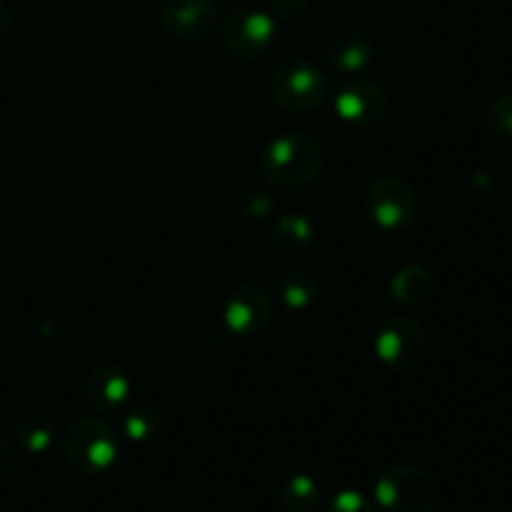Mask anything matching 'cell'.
<instances>
[{
    "label": "cell",
    "instance_id": "obj_1",
    "mask_svg": "<svg viewBox=\"0 0 512 512\" xmlns=\"http://www.w3.org/2000/svg\"><path fill=\"white\" fill-rule=\"evenodd\" d=\"M325 168V150L308 133H283L270 140L258 155V170L275 188H305Z\"/></svg>",
    "mask_w": 512,
    "mask_h": 512
},
{
    "label": "cell",
    "instance_id": "obj_2",
    "mask_svg": "<svg viewBox=\"0 0 512 512\" xmlns=\"http://www.w3.org/2000/svg\"><path fill=\"white\" fill-rule=\"evenodd\" d=\"M438 480L420 465H393L375 483V503L383 512H433Z\"/></svg>",
    "mask_w": 512,
    "mask_h": 512
},
{
    "label": "cell",
    "instance_id": "obj_3",
    "mask_svg": "<svg viewBox=\"0 0 512 512\" xmlns=\"http://www.w3.org/2000/svg\"><path fill=\"white\" fill-rule=\"evenodd\" d=\"M63 455L80 475H100L118 460V435L105 420L80 418L65 430Z\"/></svg>",
    "mask_w": 512,
    "mask_h": 512
},
{
    "label": "cell",
    "instance_id": "obj_4",
    "mask_svg": "<svg viewBox=\"0 0 512 512\" xmlns=\"http://www.w3.org/2000/svg\"><path fill=\"white\" fill-rule=\"evenodd\" d=\"M330 90L325 70L310 58H290L273 73L270 93L288 113H308L318 108Z\"/></svg>",
    "mask_w": 512,
    "mask_h": 512
},
{
    "label": "cell",
    "instance_id": "obj_5",
    "mask_svg": "<svg viewBox=\"0 0 512 512\" xmlns=\"http://www.w3.org/2000/svg\"><path fill=\"white\" fill-rule=\"evenodd\" d=\"M428 353V333L423 325L405 315L388 318L375 333V355L385 368L408 373L418 368Z\"/></svg>",
    "mask_w": 512,
    "mask_h": 512
},
{
    "label": "cell",
    "instance_id": "obj_6",
    "mask_svg": "<svg viewBox=\"0 0 512 512\" xmlns=\"http://www.w3.org/2000/svg\"><path fill=\"white\" fill-rule=\"evenodd\" d=\"M365 205H368L373 223L385 233H398V230L410 228L415 215H418L415 190L395 175H383L375 183H370Z\"/></svg>",
    "mask_w": 512,
    "mask_h": 512
},
{
    "label": "cell",
    "instance_id": "obj_7",
    "mask_svg": "<svg viewBox=\"0 0 512 512\" xmlns=\"http://www.w3.org/2000/svg\"><path fill=\"white\" fill-rule=\"evenodd\" d=\"M275 33L278 25L273 15L263 10H235L220 28V40L230 55L250 60L268 53L270 45L275 43Z\"/></svg>",
    "mask_w": 512,
    "mask_h": 512
},
{
    "label": "cell",
    "instance_id": "obj_8",
    "mask_svg": "<svg viewBox=\"0 0 512 512\" xmlns=\"http://www.w3.org/2000/svg\"><path fill=\"white\" fill-rule=\"evenodd\" d=\"M333 108L340 120L355 125V128H370L380 123L388 110V98L380 85L365 78H350L338 88Z\"/></svg>",
    "mask_w": 512,
    "mask_h": 512
},
{
    "label": "cell",
    "instance_id": "obj_9",
    "mask_svg": "<svg viewBox=\"0 0 512 512\" xmlns=\"http://www.w3.org/2000/svg\"><path fill=\"white\" fill-rule=\"evenodd\" d=\"M273 318V298L260 285H238L225 303V323L235 335L255 338Z\"/></svg>",
    "mask_w": 512,
    "mask_h": 512
},
{
    "label": "cell",
    "instance_id": "obj_10",
    "mask_svg": "<svg viewBox=\"0 0 512 512\" xmlns=\"http://www.w3.org/2000/svg\"><path fill=\"white\" fill-rule=\"evenodd\" d=\"M215 0H165L160 8V23L180 40H203L218 25Z\"/></svg>",
    "mask_w": 512,
    "mask_h": 512
},
{
    "label": "cell",
    "instance_id": "obj_11",
    "mask_svg": "<svg viewBox=\"0 0 512 512\" xmlns=\"http://www.w3.org/2000/svg\"><path fill=\"white\" fill-rule=\"evenodd\" d=\"M85 395L88 403L100 413H115L123 408L130 398V380L123 370L113 365H100L85 380Z\"/></svg>",
    "mask_w": 512,
    "mask_h": 512
},
{
    "label": "cell",
    "instance_id": "obj_12",
    "mask_svg": "<svg viewBox=\"0 0 512 512\" xmlns=\"http://www.w3.org/2000/svg\"><path fill=\"white\" fill-rule=\"evenodd\" d=\"M375 45L365 33H343L328 48L330 68L343 75H358L373 63Z\"/></svg>",
    "mask_w": 512,
    "mask_h": 512
},
{
    "label": "cell",
    "instance_id": "obj_13",
    "mask_svg": "<svg viewBox=\"0 0 512 512\" xmlns=\"http://www.w3.org/2000/svg\"><path fill=\"white\" fill-rule=\"evenodd\" d=\"M315 238V225L305 215L288 213L280 215L270 228V243L278 253L295 255L308 248Z\"/></svg>",
    "mask_w": 512,
    "mask_h": 512
},
{
    "label": "cell",
    "instance_id": "obj_14",
    "mask_svg": "<svg viewBox=\"0 0 512 512\" xmlns=\"http://www.w3.org/2000/svg\"><path fill=\"white\" fill-rule=\"evenodd\" d=\"M275 290H278L280 300H283L290 310H305L318 300L320 283L315 273L295 268L280 275L278 283H275Z\"/></svg>",
    "mask_w": 512,
    "mask_h": 512
},
{
    "label": "cell",
    "instance_id": "obj_15",
    "mask_svg": "<svg viewBox=\"0 0 512 512\" xmlns=\"http://www.w3.org/2000/svg\"><path fill=\"white\" fill-rule=\"evenodd\" d=\"M15 435H18L20 445L28 453H45L53 443L55 423L45 410H25L18 420H15Z\"/></svg>",
    "mask_w": 512,
    "mask_h": 512
},
{
    "label": "cell",
    "instance_id": "obj_16",
    "mask_svg": "<svg viewBox=\"0 0 512 512\" xmlns=\"http://www.w3.org/2000/svg\"><path fill=\"white\" fill-rule=\"evenodd\" d=\"M433 288V278H430V270L420 268V265H408V268L400 270L398 275L390 283V293L398 300L400 305H418L423 303L430 295Z\"/></svg>",
    "mask_w": 512,
    "mask_h": 512
},
{
    "label": "cell",
    "instance_id": "obj_17",
    "mask_svg": "<svg viewBox=\"0 0 512 512\" xmlns=\"http://www.w3.org/2000/svg\"><path fill=\"white\" fill-rule=\"evenodd\" d=\"M320 500L318 483L310 475H290L283 485H280V503L288 512H310L315 510Z\"/></svg>",
    "mask_w": 512,
    "mask_h": 512
},
{
    "label": "cell",
    "instance_id": "obj_18",
    "mask_svg": "<svg viewBox=\"0 0 512 512\" xmlns=\"http://www.w3.org/2000/svg\"><path fill=\"white\" fill-rule=\"evenodd\" d=\"M238 210L248 220H265L275 213V195L265 185L248 183L238 195Z\"/></svg>",
    "mask_w": 512,
    "mask_h": 512
},
{
    "label": "cell",
    "instance_id": "obj_19",
    "mask_svg": "<svg viewBox=\"0 0 512 512\" xmlns=\"http://www.w3.org/2000/svg\"><path fill=\"white\" fill-rule=\"evenodd\" d=\"M158 428V413L150 408H135L123 418V433L128 435V440H135V443H145V440L155 438Z\"/></svg>",
    "mask_w": 512,
    "mask_h": 512
},
{
    "label": "cell",
    "instance_id": "obj_20",
    "mask_svg": "<svg viewBox=\"0 0 512 512\" xmlns=\"http://www.w3.org/2000/svg\"><path fill=\"white\" fill-rule=\"evenodd\" d=\"M490 133L500 135V138L512 140V88L500 93L498 98L490 103L488 115H485Z\"/></svg>",
    "mask_w": 512,
    "mask_h": 512
},
{
    "label": "cell",
    "instance_id": "obj_21",
    "mask_svg": "<svg viewBox=\"0 0 512 512\" xmlns=\"http://www.w3.org/2000/svg\"><path fill=\"white\" fill-rule=\"evenodd\" d=\"M323 512H375L373 505L368 503L365 495H360L358 490H343V493L335 495Z\"/></svg>",
    "mask_w": 512,
    "mask_h": 512
},
{
    "label": "cell",
    "instance_id": "obj_22",
    "mask_svg": "<svg viewBox=\"0 0 512 512\" xmlns=\"http://www.w3.org/2000/svg\"><path fill=\"white\" fill-rule=\"evenodd\" d=\"M273 5V13L283 20H295L303 18L305 10L310 8V0H270Z\"/></svg>",
    "mask_w": 512,
    "mask_h": 512
},
{
    "label": "cell",
    "instance_id": "obj_23",
    "mask_svg": "<svg viewBox=\"0 0 512 512\" xmlns=\"http://www.w3.org/2000/svg\"><path fill=\"white\" fill-rule=\"evenodd\" d=\"M15 470H18V455L10 448V443L0 440V488H3L5 483H10Z\"/></svg>",
    "mask_w": 512,
    "mask_h": 512
},
{
    "label": "cell",
    "instance_id": "obj_24",
    "mask_svg": "<svg viewBox=\"0 0 512 512\" xmlns=\"http://www.w3.org/2000/svg\"><path fill=\"white\" fill-rule=\"evenodd\" d=\"M10 25H13V15H10L8 5H5L3 0H0V43H3V40L8 38Z\"/></svg>",
    "mask_w": 512,
    "mask_h": 512
},
{
    "label": "cell",
    "instance_id": "obj_25",
    "mask_svg": "<svg viewBox=\"0 0 512 512\" xmlns=\"http://www.w3.org/2000/svg\"><path fill=\"white\" fill-rule=\"evenodd\" d=\"M503 168H505V173H508V175H510V178H512V153L508 155V158H505Z\"/></svg>",
    "mask_w": 512,
    "mask_h": 512
},
{
    "label": "cell",
    "instance_id": "obj_26",
    "mask_svg": "<svg viewBox=\"0 0 512 512\" xmlns=\"http://www.w3.org/2000/svg\"><path fill=\"white\" fill-rule=\"evenodd\" d=\"M440 512H468V510H463V508H455V505H450V508H443Z\"/></svg>",
    "mask_w": 512,
    "mask_h": 512
},
{
    "label": "cell",
    "instance_id": "obj_27",
    "mask_svg": "<svg viewBox=\"0 0 512 512\" xmlns=\"http://www.w3.org/2000/svg\"><path fill=\"white\" fill-rule=\"evenodd\" d=\"M510 228H512V210H510Z\"/></svg>",
    "mask_w": 512,
    "mask_h": 512
}]
</instances>
